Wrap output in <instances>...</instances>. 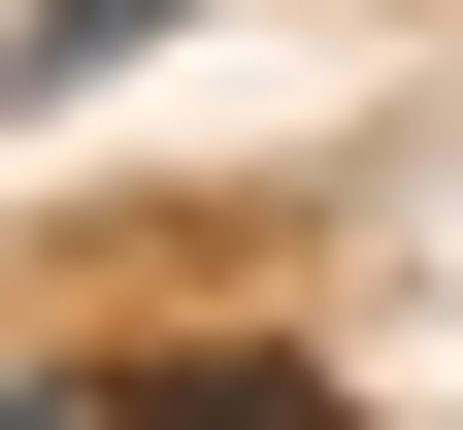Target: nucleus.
Here are the masks:
<instances>
[{
	"label": "nucleus",
	"mask_w": 463,
	"mask_h": 430,
	"mask_svg": "<svg viewBox=\"0 0 463 430\" xmlns=\"http://www.w3.org/2000/svg\"><path fill=\"white\" fill-rule=\"evenodd\" d=\"M0 430H99V397H33V364H0Z\"/></svg>",
	"instance_id": "1"
}]
</instances>
